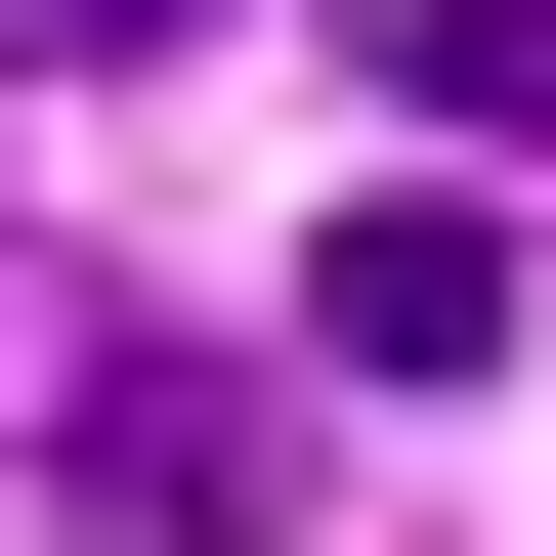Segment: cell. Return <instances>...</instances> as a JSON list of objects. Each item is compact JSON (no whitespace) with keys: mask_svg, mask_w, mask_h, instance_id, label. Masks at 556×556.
Instances as JSON below:
<instances>
[{"mask_svg":"<svg viewBox=\"0 0 556 556\" xmlns=\"http://www.w3.org/2000/svg\"><path fill=\"white\" fill-rule=\"evenodd\" d=\"M43 514H86V556H300V386H257V343H86V386H43Z\"/></svg>","mask_w":556,"mask_h":556,"instance_id":"6da1fadb","label":"cell"},{"mask_svg":"<svg viewBox=\"0 0 556 556\" xmlns=\"http://www.w3.org/2000/svg\"><path fill=\"white\" fill-rule=\"evenodd\" d=\"M300 343H343V386H471V343H514V214H471V172H386L343 257H300Z\"/></svg>","mask_w":556,"mask_h":556,"instance_id":"7a4b0ae2","label":"cell"},{"mask_svg":"<svg viewBox=\"0 0 556 556\" xmlns=\"http://www.w3.org/2000/svg\"><path fill=\"white\" fill-rule=\"evenodd\" d=\"M386 86H428L471 172H556V0H386Z\"/></svg>","mask_w":556,"mask_h":556,"instance_id":"3957f363","label":"cell"},{"mask_svg":"<svg viewBox=\"0 0 556 556\" xmlns=\"http://www.w3.org/2000/svg\"><path fill=\"white\" fill-rule=\"evenodd\" d=\"M0 43H43V86H172V43H214V0H0Z\"/></svg>","mask_w":556,"mask_h":556,"instance_id":"277c9868","label":"cell"}]
</instances>
